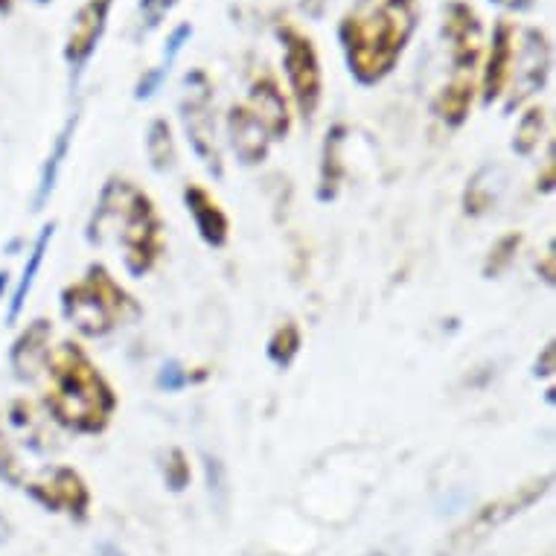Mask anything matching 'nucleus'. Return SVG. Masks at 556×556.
I'll use <instances>...</instances> for the list:
<instances>
[{"instance_id":"9b49d317","label":"nucleus","mask_w":556,"mask_h":556,"mask_svg":"<svg viewBox=\"0 0 556 556\" xmlns=\"http://www.w3.org/2000/svg\"><path fill=\"white\" fill-rule=\"evenodd\" d=\"M516 36H519V27L510 18H502L493 27L490 50H486V59L481 62V79H478V97H481L486 109L493 102L504 100V93H507L513 59H516Z\"/></svg>"},{"instance_id":"4468645a","label":"nucleus","mask_w":556,"mask_h":556,"mask_svg":"<svg viewBox=\"0 0 556 556\" xmlns=\"http://www.w3.org/2000/svg\"><path fill=\"white\" fill-rule=\"evenodd\" d=\"M184 204H187V213H190L192 225H195V230H199V237L204 245H211V248L228 245V239H230L228 213H225L219 199H216L207 187H201V184H187V187H184Z\"/></svg>"},{"instance_id":"4c0bfd02","label":"nucleus","mask_w":556,"mask_h":556,"mask_svg":"<svg viewBox=\"0 0 556 556\" xmlns=\"http://www.w3.org/2000/svg\"><path fill=\"white\" fill-rule=\"evenodd\" d=\"M15 7V0H0V12H10Z\"/></svg>"},{"instance_id":"6e6552de","label":"nucleus","mask_w":556,"mask_h":556,"mask_svg":"<svg viewBox=\"0 0 556 556\" xmlns=\"http://www.w3.org/2000/svg\"><path fill=\"white\" fill-rule=\"evenodd\" d=\"M24 493L47 513H64L76 521L88 519L91 513V490L74 466H50L38 475H29Z\"/></svg>"},{"instance_id":"f257e3e1","label":"nucleus","mask_w":556,"mask_h":556,"mask_svg":"<svg viewBox=\"0 0 556 556\" xmlns=\"http://www.w3.org/2000/svg\"><path fill=\"white\" fill-rule=\"evenodd\" d=\"M38 379L45 382L47 417L59 429L83 438L109 431L119 396L79 341L62 338L50 344Z\"/></svg>"},{"instance_id":"e433bc0d","label":"nucleus","mask_w":556,"mask_h":556,"mask_svg":"<svg viewBox=\"0 0 556 556\" xmlns=\"http://www.w3.org/2000/svg\"><path fill=\"white\" fill-rule=\"evenodd\" d=\"M7 286H10V271H0V298L7 292Z\"/></svg>"},{"instance_id":"473e14b6","label":"nucleus","mask_w":556,"mask_h":556,"mask_svg":"<svg viewBox=\"0 0 556 556\" xmlns=\"http://www.w3.org/2000/svg\"><path fill=\"white\" fill-rule=\"evenodd\" d=\"M493 3H498L502 10H510V12H528L536 7V0H493Z\"/></svg>"},{"instance_id":"a211bd4d","label":"nucleus","mask_w":556,"mask_h":556,"mask_svg":"<svg viewBox=\"0 0 556 556\" xmlns=\"http://www.w3.org/2000/svg\"><path fill=\"white\" fill-rule=\"evenodd\" d=\"M504 175L498 166H481L478 173L469 178L464 190V213L466 216H486L495 211V204L502 199Z\"/></svg>"},{"instance_id":"393cba45","label":"nucleus","mask_w":556,"mask_h":556,"mask_svg":"<svg viewBox=\"0 0 556 556\" xmlns=\"http://www.w3.org/2000/svg\"><path fill=\"white\" fill-rule=\"evenodd\" d=\"M547 131V111L542 105H530L519 117L516 135H513V152L521 157H530L539 149V143L545 140Z\"/></svg>"},{"instance_id":"f8f14e48","label":"nucleus","mask_w":556,"mask_h":556,"mask_svg":"<svg viewBox=\"0 0 556 556\" xmlns=\"http://www.w3.org/2000/svg\"><path fill=\"white\" fill-rule=\"evenodd\" d=\"M111 7H114V0H85L74 15V27L64 41V62L71 64L74 76L83 74L85 64L91 62V55L97 53V47L105 36V27H109Z\"/></svg>"},{"instance_id":"cd10ccee","label":"nucleus","mask_w":556,"mask_h":556,"mask_svg":"<svg viewBox=\"0 0 556 556\" xmlns=\"http://www.w3.org/2000/svg\"><path fill=\"white\" fill-rule=\"evenodd\" d=\"M207 370H199V374H192L190 367H184L181 362H166L161 367V374H157V388L166 393H178L184 388H190V384H199L207 379Z\"/></svg>"},{"instance_id":"1a4fd4ad","label":"nucleus","mask_w":556,"mask_h":556,"mask_svg":"<svg viewBox=\"0 0 556 556\" xmlns=\"http://www.w3.org/2000/svg\"><path fill=\"white\" fill-rule=\"evenodd\" d=\"M551 76V41L542 29H521L516 36V59L507 93H504V111L521 109L530 97H536L545 88Z\"/></svg>"},{"instance_id":"4be33fe9","label":"nucleus","mask_w":556,"mask_h":556,"mask_svg":"<svg viewBox=\"0 0 556 556\" xmlns=\"http://www.w3.org/2000/svg\"><path fill=\"white\" fill-rule=\"evenodd\" d=\"M147 157L155 173L166 175L178 166V147H175L173 126L164 117H155L147 128Z\"/></svg>"},{"instance_id":"2eb2a0df","label":"nucleus","mask_w":556,"mask_h":556,"mask_svg":"<svg viewBox=\"0 0 556 556\" xmlns=\"http://www.w3.org/2000/svg\"><path fill=\"white\" fill-rule=\"evenodd\" d=\"M50 344H53V324L47 318L29 320L27 329L12 341L10 365L21 382H38Z\"/></svg>"},{"instance_id":"aec40b11","label":"nucleus","mask_w":556,"mask_h":556,"mask_svg":"<svg viewBox=\"0 0 556 556\" xmlns=\"http://www.w3.org/2000/svg\"><path fill=\"white\" fill-rule=\"evenodd\" d=\"M344 126L329 128L324 140V155H320V175H318V201H332L344 184V161H341V147H344Z\"/></svg>"},{"instance_id":"f03ea898","label":"nucleus","mask_w":556,"mask_h":556,"mask_svg":"<svg viewBox=\"0 0 556 556\" xmlns=\"http://www.w3.org/2000/svg\"><path fill=\"white\" fill-rule=\"evenodd\" d=\"M85 237L91 245H117L131 277H147L166 254V222L143 187L111 175L93 204Z\"/></svg>"},{"instance_id":"c9c22d12","label":"nucleus","mask_w":556,"mask_h":556,"mask_svg":"<svg viewBox=\"0 0 556 556\" xmlns=\"http://www.w3.org/2000/svg\"><path fill=\"white\" fill-rule=\"evenodd\" d=\"M10 533H12L10 519H7V516L0 513V542H7V539H10Z\"/></svg>"},{"instance_id":"b1692460","label":"nucleus","mask_w":556,"mask_h":556,"mask_svg":"<svg viewBox=\"0 0 556 556\" xmlns=\"http://www.w3.org/2000/svg\"><path fill=\"white\" fill-rule=\"evenodd\" d=\"M301 346H303V332L301 327L294 324V320H283L280 327L274 329L271 338H268V344H265V356L271 362L274 367H286L294 365V358L301 356Z\"/></svg>"},{"instance_id":"72a5a7b5","label":"nucleus","mask_w":556,"mask_h":556,"mask_svg":"<svg viewBox=\"0 0 556 556\" xmlns=\"http://www.w3.org/2000/svg\"><path fill=\"white\" fill-rule=\"evenodd\" d=\"M327 3L329 0H303V10H306V15H312V18H320Z\"/></svg>"},{"instance_id":"c756f323","label":"nucleus","mask_w":556,"mask_h":556,"mask_svg":"<svg viewBox=\"0 0 556 556\" xmlns=\"http://www.w3.org/2000/svg\"><path fill=\"white\" fill-rule=\"evenodd\" d=\"M554 356H556L554 341H547V344L542 346V356L536 358V370H533V374L542 376V379H551V376H554V370H556Z\"/></svg>"},{"instance_id":"a878e982","label":"nucleus","mask_w":556,"mask_h":556,"mask_svg":"<svg viewBox=\"0 0 556 556\" xmlns=\"http://www.w3.org/2000/svg\"><path fill=\"white\" fill-rule=\"evenodd\" d=\"M521 242H525V237L516 233V230H513V233H504L502 239H495V245L490 248V254H486V260H483V268H481L483 277H486V280L502 277V274L516 263V256H519L521 251Z\"/></svg>"},{"instance_id":"c85d7f7f","label":"nucleus","mask_w":556,"mask_h":556,"mask_svg":"<svg viewBox=\"0 0 556 556\" xmlns=\"http://www.w3.org/2000/svg\"><path fill=\"white\" fill-rule=\"evenodd\" d=\"M175 3L178 0H140L137 10H140V24H143V29L152 33V29L161 27L166 15L175 10Z\"/></svg>"},{"instance_id":"ddd939ff","label":"nucleus","mask_w":556,"mask_h":556,"mask_svg":"<svg viewBox=\"0 0 556 556\" xmlns=\"http://www.w3.org/2000/svg\"><path fill=\"white\" fill-rule=\"evenodd\" d=\"M245 109L256 117V123L265 128L268 140H283L292 131V109L286 100L283 88L277 83V76L260 74L248 88Z\"/></svg>"},{"instance_id":"5701e85b","label":"nucleus","mask_w":556,"mask_h":556,"mask_svg":"<svg viewBox=\"0 0 556 556\" xmlns=\"http://www.w3.org/2000/svg\"><path fill=\"white\" fill-rule=\"evenodd\" d=\"M29 478V469L24 464V455H21L18 434L12 431V426L3 417L0 410V481H7L10 486H18L24 490V483Z\"/></svg>"},{"instance_id":"423d86ee","label":"nucleus","mask_w":556,"mask_h":556,"mask_svg":"<svg viewBox=\"0 0 556 556\" xmlns=\"http://www.w3.org/2000/svg\"><path fill=\"white\" fill-rule=\"evenodd\" d=\"M551 483H554V475H539V478H530L528 483L516 486L513 493L502 495V498H495V502L490 504H483L481 510L475 513L472 519L466 521L464 528H457L455 536L448 539V554H466V551L478 545L481 539H486L490 533L504 528L510 519H516V516H521L525 510H530L533 504H539L547 493H551Z\"/></svg>"},{"instance_id":"dca6fc26","label":"nucleus","mask_w":556,"mask_h":556,"mask_svg":"<svg viewBox=\"0 0 556 556\" xmlns=\"http://www.w3.org/2000/svg\"><path fill=\"white\" fill-rule=\"evenodd\" d=\"M228 137H230V147H233L237 157L245 166L263 164L265 157H268L271 140H268V135H265V128L256 123L254 114L245 109V102L230 109Z\"/></svg>"},{"instance_id":"7c9ffc66","label":"nucleus","mask_w":556,"mask_h":556,"mask_svg":"<svg viewBox=\"0 0 556 556\" xmlns=\"http://www.w3.org/2000/svg\"><path fill=\"white\" fill-rule=\"evenodd\" d=\"M554 263H556V256H554V242H551V245H547V251H545V263L536 265L539 274H542V280H545L547 286H554V277H556Z\"/></svg>"},{"instance_id":"39448f33","label":"nucleus","mask_w":556,"mask_h":556,"mask_svg":"<svg viewBox=\"0 0 556 556\" xmlns=\"http://www.w3.org/2000/svg\"><path fill=\"white\" fill-rule=\"evenodd\" d=\"M277 38L283 45V71L294 111L306 123H312L320 109V100H324V71H320L318 47L294 24L277 27Z\"/></svg>"},{"instance_id":"20e7f679","label":"nucleus","mask_w":556,"mask_h":556,"mask_svg":"<svg viewBox=\"0 0 556 556\" xmlns=\"http://www.w3.org/2000/svg\"><path fill=\"white\" fill-rule=\"evenodd\" d=\"M59 303L83 338H109L143 318L140 301L102 263H91L79 280L64 286Z\"/></svg>"},{"instance_id":"58836bf2","label":"nucleus","mask_w":556,"mask_h":556,"mask_svg":"<svg viewBox=\"0 0 556 556\" xmlns=\"http://www.w3.org/2000/svg\"><path fill=\"white\" fill-rule=\"evenodd\" d=\"M370 556H384V554H370Z\"/></svg>"},{"instance_id":"0eeeda50","label":"nucleus","mask_w":556,"mask_h":556,"mask_svg":"<svg viewBox=\"0 0 556 556\" xmlns=\"http://www.w3.org/2000/svg\"><path fill=\"white\" fill-rule=\"evenodd\" d=\"M211 79L201 74V71L187 76V91H184L181 100V119L184 128H187V140H190L192 152L199 155L204 169L216 175V178H222L225 166H222V152L219 143H216V123H213L211 114Z\"/></svg>"},{"instance_id":"412c9836","label":"nucleus","mask_w":556,"mask_h":556,"mask_svg":"<svg viewBox=\"0 0 556 556\" xmlns=\"http://www.w3.org/2000/svg\"><path fill=\"white\" fill-rule=\"evenodd\" d=\"M53 237H55V222H50V225H45V228H41V233H38L36 245H33V251H29V256H27V265H24V274H21L18 286H15V292H12L10 324H15L21 312H24L27 294H29V289H33V283H36V277H38V271H41V265H45L47 248H50Z\"/></svg>"},{"instance_id":"6ab92c4d","label":"nucleus","mask_w":556,"mask_h":556,"mask_svg":"<svg viewBox=\"0 0 556 556\" xmlns=\"http://www.w3.org/2000/svg\"><path fill=\"white\" fill-rule=\"evenodd\" d=\"M76 126H79V114H74V117L67 119L62 131H59V137H55L53 149H50V155H47L45 161V169H41V178H38L33 211H45V204L50 201V195H53L55 181H59V173H62V166H64V157H67V152H71V143H74Z\"/></svg>"},{"instance_id":"9d476101","label":"nucleus","mask_w":556,"mask_h":556,"mask_svg":"<svg viewBox=\"0 0 556 556\" xmlns=\"http://www.w3.org/2000/svg\"><path fill=\"white\" fill-rule=\"evenodd\" d=\"M443 36L448 41V53L455 74H469L481 67L483 59V24L481 15L464 3V0H452L446 7V24H443Z\"/></svg>"},{"instance_id":"bb28decb","label":"nucleus","mask_w":556,"mask_h":556,"mask_svg":"<svg viewBox=\"0 0 556 556\" xmlns=\"http://www.w3.org/2000/svg\"><path fill=\"white\" fill-rule=\"evenodd\" d=\"M161 469H164V481H166V486L173 490V493H184V490L190 486L192 469H190V457H187V452H184V448H178V446L166 448Z\"/></svg>"},{"instance_id":"f3484780","label":"nucleus","mask_w":556,"mask_h":556,"mask_svg":"<svg viewBox=\"0 0 556 556\" xmlns=\"http://www.w3.org/2000/svg\"><path fill=\"white\" fill-rule=\"evenodd\" d=\"M475 100H478V79L469 74H455L443 88H440V93L434 97V102H431V111H434L446 126L457 128L469 119Z\"/></svg>"},{"instance_id":"2f4dec72","label":"nucleus","mask_w":556,"mask_h":556,"mask_svg":"<svg viewBox=\"0 0 556 556\" xmlns=\"http://www.w3.org/2000/svg\"><path fill=\"white\" fill-rule=\"evenodd\" d=\"M554 184H556V178H554V157H547L545 175H542V178H536V190L539 192H547V195H551V192H554Z\"/></svg>"},{"instance_id":"f704fd0d","label":"nucleus","mask_w":556,"mask_h":556,"mask_svg":"<svg viewBox=\"0 0 556 556\" xmlns=\"http://www.w3.org/2000/svg\"><path fill=\"white\" fill-rule=\"evenodd\" d=\"M93 556H126V554H123L114 542H102V545L93 551Z\"/></svg>"},{"instance_id":"7ed1b4c3","label":"nucleus","mask_w":556,"mask_h":556,"mask_svg":"<svg viewBox=\"0 0 556 556\" xmlns=\"http://www.w3.org/2000/svg\"><path fill=\"white\" fill-rule=\"evenodd\" d=\"M422 0H356L338 24L346 67L358 85H379L408 47Z\"/></svg>"}]
</instances>
